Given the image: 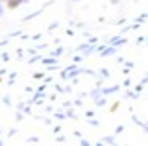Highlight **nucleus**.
I'll return each instance as SVG.
<instances>
[{
	"label": "nucleus",
	"instance_id": "nucleus-1",
	"mask_svg": "<svg viewBox=\"0 0 148 146\" xmlns=\"http://www.w3.org/2000/svg\"><path fill=\"white\" fill-rule=\"evenodd\" d=\"M19 4H21V0H10V2H8V8L12 10V8H15V6H19Z\"/></svg>",
	"mask_w": 148,
	"mask_h": 146
}]
</instances>
